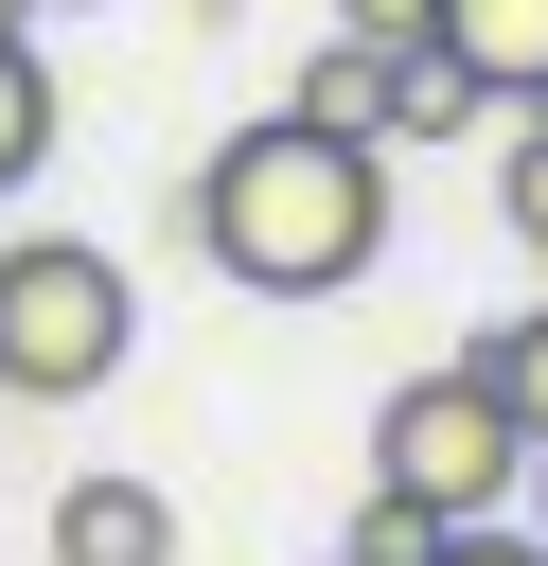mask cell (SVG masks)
<instances>
[{
    "instance_id": "obj_9",
    "label": "cell",
    "mask_w": 548,
    "mask_h": 566,
    "mask_svg": "<svg viewBox=\"0 0 548 566\" xmlns=\"http://www.w3.org/2000/svg\"><path fill=\"white\" fill-rule=\"evenodd\" d=\"M477 371H495V407H513V424L548 442V301H513V318L477 336Z\"/></svg>"
},
{
    "instance_id": "obj_13",
    "label": "cell",
    "mask_w": 548,
    "mask_h": 566,
    "mask_svg": "<svg viewBox=\"0 0 548 566\" xmlns=\"http://www.w3.org/2000/svg\"><path fill=\"white\" fill-rule=\"evenodd\" d=\"M336 35H371V53H407V35H442V0H336Z\"/></svg>"
},
{
    "instance_id": "obj_16",
    "label": "cell",
    "mask_w": 548,
    "mask_h": 566,
    "mask_svg": "<svg viewBox=\"0 0 548 566\" xmlns=\"http://www.w3.org/2000/svg\"><path fill=\"white\" fill-rule=\"evenodd\" d=\"M336 566H354V548H336Z\"/></svg>"
},
{
    "instance_id": "obj_14",
    "label": "cell",
    "mask_w": 548,
    "mask_h": 566,
    "mask_svg": "<svg viewBox=\"0 0 548 566\" xmlns=\"http://www.w3.org/2000/svg\"><path fill=\"white\" fill-rule=\"evenodd\" d=\"M513 513H530V531H548V442H530V495H513Z\"/></svg>"
},
{
    "instance_id": "obj_2",
    "label": "cell",
    "mask_w": 548,
    "mask_h": 566,
    "mask_svg": "<svg viewBox=\"0 0 548 566\" xmlns=\"http://www.w3.org/2000/svg\"><path fill=\"white\" fill-rule=\"evenodd\" d=\"M141 354V283L88 230H0V407H88Z\"/></svg>"
},
{
    "instance_id": "obj_10",
    "label": "cell",
    "mask_w": 548,
    "mask_h": 566,
    "mask_svg": "<svg viewBox=\"0 0 548 566\" xmlns=\"http://www.w3.org/2000/svg\"><path fill=\"white\" fill-rule=\"evenodd\" d=\"M495 212H513V248L548 265V106H513V159H495Z\"/></svg>"
},
{
    "instance_id": "obj_6",
    "label": "cell",
    "mask_w": 548,
    "mask_h": 566,
    "mask_svg": "<svg viewBox=\"0 0 548 566\" xmlns=\"http://www.w3.org/2000/svg\"><path fill=\"white\" fill-rule=\"evenodd\" d=\"M460 124H495V88H477L442 35H407V53H389V159H407V142H460Z\"/></svg>"
},
{
    "instance_id": "obj_5",
    "label": "cell",
    "mask_w": 548,
    "mask_h": 566,
    "mask_svg": "<svg viewBox=\"0 0 548 566\" xmlns=\"http://www.w3.org/2000/svg\"><path fill=\"white\" fill-rule=\"evenodd\" d=\"M442 53H460L495 106H548V0H442Z\"/></svg>"
},
{
    "instance_id": "obj_3",
    "label": "cell",
    "mask_w": 548,
    "mask_h": 566,
    "mask_svg": "<svg viewBox=\"0 0 548 566\" xmlns=\"http://www.w3.org/2000/svg\"><path fill=\"white\" fill-rule=\"evenodd\" d=\"M371 478H389V495H424L442 531H477V513H513V495H530V424L495 407V371H477V354H442V371H407V389L371 407Z\"/></svg>"
},
{
    "instance_id": "obj_1",
    "label": "cell",
    "mask_w": 548,
    "mask_h": 566,
    "mask_svg": "<svg viewBox=\"0 0 548 566\" xmlns=\"http://www.w3.org/2000/svg\"><path fill=\"white\" fill-rule=\"evenodd\" d=\"M194 248H212V283H247V301H336V283H371V265H389V142H354V124H318V106L230 124V142L194 159Z\"/></svg>"
},
{
    "instance_id": "obj_4",
    "label": "cell",
    "mask_w": 548,
    "mask_h": 566,
    "mask_svg": "<svg viewBox=\"0 0 548 566\" xmlns=\"http://www.w3.org/2000/svg\"><path fill=\"white\" fill-rule=\"evenodd\" d=\"M53 566H177V495L159 478H71L53 495Z\"/></svg>"
},
{
    "instance_id": "obj_11",
    "label": "cell",
    "mask_w": 548,
    "mask_h": 566,
    "mask_svg": "<svg viewBox=\"0 0 548 566\" xmlns=\"http://www.w3.org/2000/svg\"><path fill=\"white\" fill-rule=\"evenodd\" d=\"M424 548H442V513H424V495H389V478H371V513H354V566H424Z\"/></svg>"
},
{
    "instance_id": "obj_8",
    "label": "cell",
    "mask_w": 548,
    "mask_h": 566,
    "mask_svg": "<svg viewBox=\"0 0 548 566\" xmlns=\"http://www.w3.org/2000/svg\"><path fill=\"white\" fill-rule=\"evenodd\" d=\"M283 106H318V124H354V142H389V53H371V35H318V71H301Z\"/></svg>"
},
{
    "instance_id": "obj_15",
    "label": "cell",
    "mask_w": 548,
    "mask_h": 566,
    "mask_svg": "<svg viewBox=\"0 0 548 566\" xmlns=\"http://www.w3.org/2000/svg\"><path fill=\"white\" fill-rule=\"evenodd\" d=\"M35 18H88V0H35Z\"/></svg>"
},
{
    "instance_id": "obj_7",
    "label": "cell",
    "mask_w": 548,
    "mask_h": 566,
    "mask_svg": "<svg viewBox=\"0 0 548 566\" xmlns=\"http://www.w3.org/2000/svg\"><path fill=\"white\" fill-rule=\"evenodd\" d=\"M53 177V71H35V0H0V195Z\"/></svg>"
},
{
    "instance_id": "obj_12",
    "label": "cell",
    "mask_w": 548,
    "mask_h": 566,
    "mask_svg": "<svg viewBox=\"0 0 548 566\" xmlns=\"http://www.w3.org/2000/svg\"><path fill=\"white\" fill-rule=\"evenodd\" d=\"M424 566H548V531H530V513H477V531H442Z\"/></svg>"
}]
</instances>
